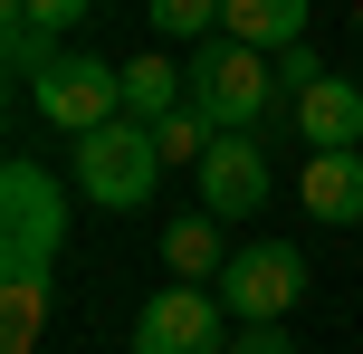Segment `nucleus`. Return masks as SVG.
I'll use <instances>...</instances> for the list:
<instances>
[{"label":"nucleus","mask_w":363,"mask_h":354,"mask_svg":"<svg viewBox=\"0 0 363 354\" xmlns=\"http://www.w3.org/2000/svg\"><path fill=\"white\" fill-rule=\"evenodd\" d=\"M354 38H363V0H354Z\"/></svg>","instance_id":"6ab92c4d"},{"label":"nucleus","mask_w":363,"mask_h":354,"mask_svg":"<svg viewBox=\"0 0 363 354\" xmlns=\"http://www.w3.org/2000/svg\"><path fill=\"white\" fill-rule=\"evenodd\" d=\"M153 38H211L220 29V0H144Z\"/></svg>","instance_id":"dca6fc26"},{"label":"nucleus","mask_w":363,"mask_h":354,"mask_svg":"<svg viewBox=\"0 0 363 354\" xmlns=\"http://www.w3.org/2000/svg\"><path fill=\"white\" fill-rule=\"evenodd\" d=\"M315 77H325V67H315V48H306V38H296V48H277V87H287V106L315 87Z\"/></svg>","instance_id":"f3484780"},{"label":"nucleus","mask_w":363,"mask_h":354,"mask_svg":"<svg viewBox=\"0 0 363 354\" xmlns=\"http://www.w3.org/2000/svg\"><path fill=\"white\" fill-rule=\"evenodd\" d=\"M0 57H10V87L29 96L38 77H48V57H57V38H38V29H10V19H0Z\"/></svg>","instance_id":"2eb2a0df"},{"label":"nucleus","mask_w":363,"mask_h":354,"mask_svg":"<svg viewBox=\"0 0 363 354\" xmlns=\"http://www.w3.org/2000/svg\"><path fill=\"white\" fill-rule=\"evenodd\" d=\"M153 144H163V163H201V153L220 144V125H211L201 106H172L163 125H153Z\"/></svg>","instance_id":"ddd939ff"},{"label":"nucleus","mask_w":363,"mask_h":354,"mask_svg":"<svg viewBox=\"0 0 363 354\" xmlns=\"http://www.w3.org/2000/svg\"><path fill=\"white\" fill-rule=\"evenodd\" d=\"M57 249H67V201H57V182L19 153V163L0 172V287H48Z\"/></svg>","instance_id":"f03ea898"},{"label":"nucleus","mask_w":363,"mask_h":354,"mask_svg":"<svg viewBox=\"0 0 363 354\" xmlns=\"http://www.w3.org/2000/svg\"><path fill=\"white\" fill-rule=\"evenodd\" d=\"M134 354H230V306H220V287H153L144 316H134Z\"/></svg>","instance_id":"39448f33"},{"label":"nucleus","mask_w":363,"mask_h":354,"mask_svg":"<svg viewBox=\"0 0 363 354\" xmlns=\"http://www.w3.org/2000/svg\"><path fill=\"white\" fill-rule=\"evenodd\" d=\"M153 182H163V144H153V125L115 115V125L77 134V192H86L96 211H144Z\"/></svg>","instance_id":"7ed1b4c3"},{"label":"nucleus","mask_w":363,"mask_h":354,"mask_svg":"<svg viewBox=\"0 0 363 354\" xmlns=\"http://www.w3.org/2000/svg\"><path fill=\"white\" fill-rule=\"evenodd\" d=\"M230 354H296V336H287V326H239Z\"/></svg>","instance_id":"a211bd4d"},{"label":"nucleus","mask_w":363,"mask_h":354,"mask_svg":"<svg viewBox=\"0 0 363 354\" xmlns=\"http://www.w3.org/2000/svg\"><path fill=\"white\" fill-rule=\"evenodd\" d=\"M191 106L211 115L220 134H268L287 106V87H277V57L268 48H239V38H220V48H191Z\"/></svg>","instance_id":"f257e3e1"},{"label":"nucleus","mask_w":363,"mask_h":354,"mask_svg":"<svg viewBox=\"0 0 363 354\" xmlns=\"http://www.w3.org/2000/svg\"><path fill=\"white\" fill-rule=\"evenodd\" d=\"M287 125L306 134V153H363V87H345V77H315V87L296 96Z\"/></svg>","instance_id":"6e6552de"},{"label":"nucleus","mask_w":363,"mask_h":354,"mask_svg":"<svg viewBox=\"0 0 363 354\" xmlns=\"http://www.w3.org/2000/svg\"><path fill=\"white\" fill-rule=\"evenodd\" d=\"M306 10L315 0H220V38H239V48H296L306 38Z\"/></svg>","instance_id":"9d476101"},{"label":"nucleus","mask_w":363,"mask_h":354,"mask_svg":"<svg viewBox=\"0 0 363 354\" xmlns=\"http://www.w3.org/2000/svg\"><path fill=\"white\" fill-rule=\"evenodd\" d=\"M29 106L48 115V125H67V134H96V125L125 115V67H106V57H86V48H57L48 77L29 87Z\"/></svg>","instance_id":"423d86ee"},{"label":"nucleus","mask_w":363,"mask_h":354,"mask_svg":"<svg viewBox=\"0 0 363 354\" xmlns=\"http://www.w3.org/2000/svg\"><path fill=\"white\" fill-rule=\"evenodd\" d=\"M191 182H201V211H211V221H249V211L268 201V134H220L191 163Z\"/></svg>","instance_id":"0eeeda50"},{"label":"nucleus","mask_w":363,"mask_h":354,"mask_svg":"<svg viewBox=\"0 0 363 354\" xmlns=\"http://www.w3.org/2000/svg\"><path fill=\"white\" fill-rule=\"evenodd\" d=\"M220 306H230L239 326H287L296 316V297H306V259H296L287 240H249V249H230V268H220Z\"/></svg>","instance_id":"20e7f679"},{"label":"nucleus","mask_w":363,"mask_h":354,"mask_svg":"<svg viewBox=\"0 0 363 354\" xmlns=\"http://www.w3.org/2000/svg\"><path fill=\"white\" fill-rule=\"evenodd\" d=\"M172 106H191V67H172L163 48H134L125 57V115L134 125H163Z\"/></svg>","instance_id":"9b49d317"},{"label":"nucleus","mask_w":363,"mask_h":354,"mask_svg":"<svg viewBox=\"0 0 363 354\" xmlns=\"http://www.w3.org/2000/svg\"><path fill=\"white\" fill-rule=\"evenodd\" d=\"M230 221H211V211H182V221L163 230V268L172 278H220L230 268V240H220Z\"/></svg>","instance_id":"f8f14e48"},{"label":"nucleus","mask_w":363,"mask_h":354,"mask_svg":"<svg viewBox=\"0 0 363 354\" xmlns=\"http://www.w3.org/2000/svg\"><path fill=\"white\" fill-rule=\"evenodd\" d=\"M86 10L96 0H0V19H10V29H38V38H67Z\"/></svg>","instance_id":"4468645a"},{"label":"nucleus","mask_w":363,"mask_h":354,"mask_svg":"<svg viewBox=\"0 0 363 354\" xmlns=\"http://www.w3.org/2000/svg\"><path fill=\"white\" fill-rule=\"evenodd\" d=\"M296 201H306L325 230H354V221H363V153H306Z\"/></svg>","instance_id":"1a4fd4ad"}]
</instances>
